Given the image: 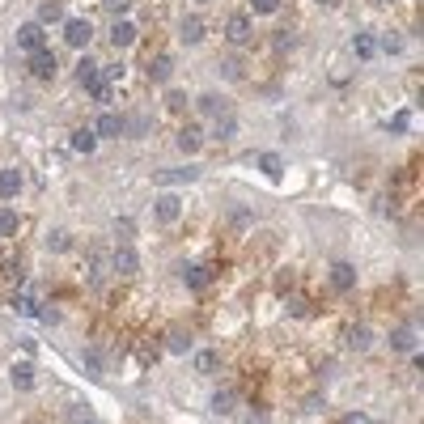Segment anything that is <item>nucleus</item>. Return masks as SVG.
Listing matches in <instances>:
<instances>
[{"label":"nucleus","instance_id":"nucleus-39","mask_svg":"<svg viewBox=\"0 0 424 424\" xmlns=\"http://www.w3.org/2000/svg\"><path fill=\"white\" fill-rule=\"evenodd\" d=\"M339 424H373V420L361 416V412H348V416H339Z\"/></svg>","mask_w":424,"mask_h":424},{"label":"nucleus","instance_id":"nucleus-43","mask_svg":"<svg viewBox=\"0 0 424 424\" xmlns=\"http://www.w3.org/2000/svg\"><path fill=\"white\" fill-rule=\"evenodd\" d=\"M81 424H98V420H85V416H81Z\"/></svg>","mask_w":424,"mask_h":424},{"label":"nucleus","instance_id":"nucleus-40","mask_svg":"<svg viewBox=\"0 0 424 424\" xmlns=\"http://www.w3.org/2000/svg\"><path fill=\"white\" fill-rule=\"evenodd\" d=\"M289 310H293V318H306V302L297 297V302H289Z\"/></svg>","mask_w":424,"mask_h":424},{"label":"nucleus","instance_id":"nucleus-32","mask_svg":"<svg viewBox=\"0 0 424 424\" xmlns=\"http://www.w3.org/2000/svg\"><path fill=\"white\" fill-rule=\"evenodd\" d=\"M102 9H107L111 17H123V13L132 9V0H102Z\"/></svg>","mask_w":424,"mask_h":424},{"label":"nucleus","instance_id":"nucleus-5","mask_svg":"<svg viewBox=\"0 0 424 424\" xmlns=\"http://www.w3.org/2000/svg\"><path fill=\"white\" fill-rule=\"evenodd\" d=\"M225 38H230L234 47H246V43H251V17H246V13H234V17L225 21Z\"/></svg>","mask_w":424,"mask_h":424},{"label":"nucleus","instance_id":"nucleus-30","mask_svg":"<svg viewBox=\"0 0 424 424\" xmlns=\"http://www.w3.org/2000/svg\"><path fill=\"white\" fill-rule=\"evenodd\" d=\"M47 21H60V0H47L38 9V26H47Z\"/></svg>","mask_w":424,"mask_h":424},{"label":"nucleus","instance_id":"nucleus-11","mask_svg":"<svg viewBox=\"0 0 424 424\" xmlns=\"http://www.w3.org/2000/svg\"><path fill=\"white\" fill-rule=\"evenodd\" d=\"M390 348H394V353L416 357V327H412V322H408V327H394V331H390Z\"/></svg>","mask_w":424,"mask_h":424},{"label":"nucleus","instance_id":"nucleus-42","mask_svg":"<svg viewBox=\"0 0 424 424\" xmlns=\"http://www.w3.org/2000/svg\"><path fill=\"white\" fill-rule=\"evenodd\" d=\"M314 5H318V9H335V5H339V0H314Z\"/></svg>","mask_w":424,"mask_h":424},{"label":"nucleus","instance_id":"nucleus-24","mask_svg":"<svg viewBox=\"0 0 424 424\" xmlns=\"http://www.w3.org/2000/svg\"><path fill=\"white\" fill-rule=\"evenodd\" d=\"M259 170L267 174V179H280V174H284V161H280L276 153H263V157H259Z\"/></svg>","mask_w":424,"mask_h":424},{"label":"nucleus","instance_id":"nucleus-10","mask_svg":"<svg viewBox=\"0 0 424 424\" xmlns=\"http://www.w3.org/2000/svg\"><path fill=\"white\" fill-rule=\"evenodd\" d=\"M357 284V267L353 263H331V289L335 293H348Z\"/></svg>","mask_w":424,"mask_h":424},{"label":"nucleus","instance_id":"nucleus-8","mask_svg":"<svg viewBox=\"0 0 424 424\" xmlns=\"http://www.w3.org/2000/svg\"><path fill=\"white\" fill-rule=\"evenodd\" d=\"M17 47H21L26 56L43 52V26H38V21H30V26H21V30H17Z\"/></svg>","mask_w":424,"mask_h":424},{"label":"nucleus","instance_id":"nucleus-6","mask_svg":"<svg viewBox=\"0 0 424 424\" xmlns=\"http://www.w3.org/2000/svg\"><path fill=\"white\" fill-rule=\"evenodd\" d=\"M93 136H98V140H115V136H123V119H119L115 111H102V115H98V123H93Z\"/></svg>","mask_w":424,"mask_h":424},{"label":"nucleus","instance_id":"nucleus-13","mask_svg":"<svg viewBox=\"0 0 424 424\" xmlns=\"http://www.w3.org/2000/svg\"><path fill=\"white\" fill-rule=\"evenodd\" d=\"M136 43V26H132V21H115V26H111V47H119V52H123V47H132Z\"/></svg>","mask_w":424,"mask_h":424},{"label":"nucleus","instance_id":"nucleus-34","mask_svg":"<svg viewBox=\"0 0 424 424\" xmlns=\"http://www.w3.org/2000/svg\"><path fill=\"white\" fill-rule=\"evenodd\" d=\"M17 310H21V314H30V318H38V310H43V306L34 302V297H17Z\"/></svg>","mask_w":424,"mask_h":424},{"label":"nucleus","instance_id":"nucleus-44","mask_svg":"<svg viewBox=\"0 0 424 424\" xmlns=\"http://www.w3.org/2000/svg\"><path fill=\"white\" fill-rule=\"evenodd\" d=\"M199 5H212V0H199Z\"/></svg>","mask_w":424,"mask_h":424},{"label":"nucleus","instance_id":"nucleus-31","mask_svg":"<svg viewBox=\"0 0 424 424\" xmlns=\"http://www.w3.org/2000/svg\"><path fill=\"white\" fill-rule=\"evenodd\" d=\"M68 242H72V238H68L64 230H52V234H47V246H52V251H68Z\"/></svg>","mask_w":424,"mask_h":424},{"label":"nucleus","instance_id":"nucleus-36","mask_svg":"<svg viewBox=\"0 0 424 424\" xmlns=\"http://www.w3.org/2000/svg\"><path fill=\"white\" fill-rule=\"evenodd\" d=\"M221 72H225L230 81H238V77H242V64H238V60H225V64H221Z\"/></svg>","mask_w":424,"mask_h":424},{"label":"nucleus","instance_id":"nucleus-35","mask_svg":"<svg viewBox=\"0 0 424 424\" xmlns=\"http://www.w3.org/2000/svg\"><path fill=\"white\" fill-rule=\"evenodd\" d=\"M251 9H255V13H276L280 0H251Z\"/></svg>","mask_w":424,"mask_h":424},{"label":"nucleus","instance_id":"nucleus-18","mask_svg":"<svg viewBox=\"0 0 424 424\" xmlns=\"http://www.w3.org/2000/svg\"><path fill=\"white\" fill-rule=\"evenodd\" d=\"M21 195V174L17 170H0V199Z\"/></svg>","mask_w":424,"mask_h":424},{"label":"nucleus","instance_id":"nucleus-3","mask_svg":"<svg viewBox=\"0 0 424 424\" xmlns=\"http://www.w3.org/2000/svg\"><path fill=\"white\" fill-rule=\"evenodd\" d=\"M369 344H373V331L365 327V322H348L344 327V348L348 353H365Z\"/></svg>","mask_w":424,"mask_h":424},{"label":"nucleus","instance_id":"nucleus-21","mask_svg":"<svg viewBox=\"0 0 424 424\" xmlns=\"http://www.w3.org/2000/svg\"><path fill=\"white\" fill-rule=\"evenodd\" d=\"M72 148H77V153H93V148H98L93 128H77V132H72Z\"/></svg>","mask_w":424,"mask_h":424},{"label":"nucleus","instance_id":"nucleus-27","mask_svg":"<svg viewBox=\"0 0 424 424\" xmlns=\"http://www.w3.org/2000/svg\"><path fill=\"white\" fill-rule=\"evenodd\" d=\"M378 52L399 56V52H403V34H386V38H378Z\"/></svg>","mask_w":424,"mask_h":424},{"label":"nucleus","instance_id":"nucleus-28","mask_svg":"<svg viewBox=\"0 0 424 424\" xmlns=\"http://www.w3.org/2000/svg\"><path fill=\"white\" fill-rule=\"evenodd\" d=\"M166 111H174V115L187 111V93H183V89H170V93H166Z\"/></svg>","mask_w":424,"mask_h":424},{"label":"nucleus","instance_id":"nucleus-37","mask_svg":"<svg viewBox=\"0 0 424 424\" xmlns=\"http://www.w3.org/2000/svg\"><path fill=\"white\" fill-rule=\"evenodd\" d=\"M102 81L111 85V81H123V64H111V68H102Z\"/></svg>","mask_w":424,"mask_h":424},{"label":"nucleus","instance_id":"nucleus-4","mask_svg":"<svg viewBox=\"0 0 424 424\" xmlns=\"http://www.w3.org/2000/svg\"><path fill=\"white\" fill-rule=\"evenodd\" d=\"M56 72H60V60H56L52 52H47V47L30 56V77H38V81H52Z\"/></svg>","mask_w":424,"mask_h":424},{"label":"nucleus","instance_id":"nucleus-2","mask_svg":"<svg viewBox=\"0 0 424 424\" xmlns=\"http://www.w3.org/2000/svg\"><path fill=\"white\" fill-rule=\"evenodd\" d=\"M179 216H183V199L179 195H157V204H153V221H157V225H174Z\"/></svg>","mask_w":424,"mask_h":424},{"label":"nucleus","instance_id":"nucleus-38","mask_svg":"<svg viewBox=\"0 0 424 424\" xmlns=\"http://www.w3.org/2000/svg\"><path fill=\"white\" fill-rule=\"evenodd\" d=\"M38 318H43V322H52V327H56V322H60L64 314H60L56 306H43V310H38Z\"/></svg>","mask_w":424,"mask_h":424},{"label":"nucleus","instance_id":"nucleus-1","mask_svg":"<svg viewBox=\"0 0 424 424\" xmlns=\"http://www.w3.org/2000/svg\"><path fill=\"white\" fill-rule=\"evenodd\" d=\"M64 43H68V47H77V52H85V47L93 43V26H89V21H81V17L64 21Z\"/></svg>","mask_w":424,"mask_h":424},{"label":"nucleus","instance_id":"nucleus-14","mask_svg":"<svg viewBox=\"0 0 424 424\" xmlns=\"http://www.w3.org/2000/svg\"><path fill=\"white\" fill-rule=\"evenodd\" d=\"M9 378H13L17 390H34V365H30V361H17V365L9 369Z\"/></svg>","mask_w":424,"mask_h":424},{"label":"nucleus","instance_id":"nucleus-45","mask_svg":"<svg viewBox=\"0 0 424 424\" xmlns=\"http://www.w3.org/2000/svg\"><path fill=\"white\" fill-rule=\"evenodd\" d=\"M378 5H390V0H378Z\"/></svg>","mask_w":424,"mask_h":424},{"label":"nucleus","instance_id":"nucleus-22","mask_svg":"<svg viewBox=\"0 0 424 424\" xmlns=\"http://www.w3.org/2000/svg\"><path fill=\"white\" fill-rule=\"evenodd\" d=\"M212 136H216V140H234V136H238V119H234V115H221L216 128H212Z\"/></svg>","mask_w":424,"mask_h":424},{"label":"nucleus","instance_id":"nucleus-16","mask_svg":"<svg viewBox=\"0 0 424 424\" xmlns=\"http://www.w3.org/2000/svg\"><path fill=\"white\" fill-rule=\"evenodd\" d=\"M199 174H195V166H183V170H157V183H166V187H174V183H195Z\"/></svg>","mask_w":424,"mask_h":424},{"label":"nucleus","instance_id":"nucleus-29","mask_svg":"<svg viewBox=\"0 0 424 424\" xmlns=\"http://www.w3.org/2000/svg\"><path fill=\"white\" fill-rule=\"evenodd\" d=\"M17 225H21V221H17V212H9V208H0V234H17Z\"/></svg>","mask_w":424,"mask_h":424},{"label":"nucleus","instance_id":"nucleus-17","mask_svg":"<svg viewBox=\"0 0 424 424\" xmlns=\"http://www.w3.org/2000/svg\"><path fill=\"white\" fill-rule=\"evenodd\" d=\"M179 38H183V43H191V47H195V43H199V38H204V21H199V17H195V13H191V17H183V26H179Z\"/></svg>","mask_w":424,"mask_h":424},{"label":"nucleus","instance_id":"nucleus-33","mask_svg":"<svg viewBox=\"0 0 424 424\" xmlns=\"http://www.w3.org/2000/svg\"><path fill=\"white\" fill-rule=\"evenodd\" d=\"M195 365L204 369V373H212V369L221 365V357H216V353H199V357H195Z\"/></svg>","mask_w":424,"mask_h":424},{"label":"nucleus","instance_id":"nucleus-20","mask_svg":"<svg viewBox=\"0 0 424 424\" xmlns=\"http://www.w3.org/2000/svg\"><path fill=\"white\" fill-rule=\"evenodd\" d=\"M77 81H81L85 89H93L98 81H102V68H98L93 60H81V64H77Z\"/></svg>","mask_w":424,"mask_h":424},{"label":"nucleus","instance_id":"nucleus-23","mask_svg":"<svg viewBox=\"0 0 424 424\" xmlns=\"http://www.w3.org/2000/svg\"><path fill=\"white\" fill-rule=\"evenodd\" d=\"M234 408H238V394H234V390H216V394H212V412L225 416V412H234Z\"/></svg>","mask_w":424,"mask_h":424},{"label":"nucleus","instance_id":"nucleus-9","mask_svg":"<svg viewBox=\"0 0 424 424\" xmlns=\"http://www.w3.org/2000/svg\"><path fill=\"white\" fill-rule=\"evenodd\" d=\"M199 148H204V128H199V123H187V128L179 132V153H199Z\"/></svg>","mask_w":424,"mask_h":424},{"label":"nucleus","instance_id":"nucleus-19","mask_svg":"<svg viewBox=\"0 0 424 424\" xmlns=\"http://www.w3.org/2000/svg\"><path fill=\"white\" fill-rule=\"evenodd\" d=\"M353 52H357V60H373V56H378V38H373L369 30L357 34V38H353Z\"/></svg>","mask_w":424,"mask_h":424},{"label":"nucleus","instance_id":"nucleus-25","mask_svg":"<svg viewBox=\"0 0 424 424\" xmlns=\"http://www.w3.org/2000/svg\"><path fill=\"white\" fill-rule=\"evenodd\" d=\"M208 280H212L208 267H187V289H208Z\"/></svg>","mask_w":424,"mask_h":424},{"label":"nucleus","instance_id":"nucleus-7","mask_svg":"<svg viewBox=\"0 0 424 424\" xmlns=\"http://www.w3.org/2000/svg\"><path fill=\"white\" fill-rule=\"evenodd\" d=\"M195 111L204 115V119H221V115H230V107H225V98H221V93H199V98H195Z\"/></svg>","mask_w":424,"mask_h":424},{"label":"nucleus","instance_id":"nucleus-15","mask_svg":"<svg viewBox=\"0 0 424 424\" xmlns=\"http://www.w3.org/2000/svg\"><path fill=\"white\" fill-rule=\"evenodd\" d=\"M166 344H170V353H174V357H183V353H191V344H195V339H191V331H187V327H170Z\"/></svg>","mask_w":424,"mask_h":424},{"label":"nucleus","instance_id":"nucleus-26","mask_svg":"<svg viewBox=\"0 0 424 424\" xmlns=\"http://www.w3.org/2000/svg\"><path fill=\"white\" fill-rule=\"evenodd\" d=\"M170 68H174V60H170V56H161V60H153V68H148V77H153V81L161 85V81L170 77Z\"/></svg>","mask_w":424,"mask_h":424},{"label":"nucleus","instance_id":"nucleus-41","mask_svg":"<svg viewBox=\"0 0 424 424\" xmlns=\"http://www.w3.org/2000/svg\"><path fill=\"white\" fill-rule=\"evenodd\" d=\"M246 424H267V416H263V412H251V420H246Z\"/></svg>","mask_w":424,"mask_h":424},{"label":"nucleus","instance_id":"nucleus-12","mask_svg":"<svg viewBox=\"0 0 424 424\" xmlns=\"http://www.w3.org/2000/svg\"><path fill=\"white\" fill-rule=\"evenodd\" d=\"M136 267H140L136 246H119V251H115V271H119V276H136Z\"/></svg>","mask_w":424,"mask_h":424}]
</instances>
